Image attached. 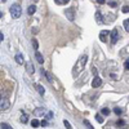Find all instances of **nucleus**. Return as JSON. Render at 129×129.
I'll list each match as a JSON object with an SVG mask.
<instances>
[{
    "instance_id": "obj_7",
    "label": "nucleus",
    "mask_w": 129,
    "mask_h": 129,
    "mask_svg": "<svg viewBox=\"0 0 129 129\" xmlns=\"http://www.w3.org/2000/svg\"><path fill=\"white\" fill-rule=\"evenodd\" d=\"M101 84H102L101 78H100V76H95V78L93 79V81H92V87H93V88H98V87H101Z\"/></svg>"
},
{
    "instance_id": "obj_11",
    "label": "nucleus",
    "mask_w": 129,
    "mask_h": 129,
    "mask_svg": "<svg viewBox=\"0 0 129 129\" xmlns=\"http://www.w3.org/2000/svg\"><path fill=\"white\" fill-rule=\"evenodd\" d=\"M35 88L38 89V92H39V94H40V95H44L45 89H44V87H43V85H40V84H35Z\"/></svg>"
},
{
    "instance_id": "obj_33",
    "label": "nucleus",
    "mask_w": 129,
    "mask_h": 129,
    "mask_svg": "<svg viewBox=\"0 0 129 129\" xmlns=\"http://www.w3.org/2000/svg\"><path fill=\"white\" fill-rule=\"evenodd\" d=\"M53 116V114L52 112H48V119H49V117H52Z\"/></svg>"
},
{
    "instance_id": "obj_16",
    "label": "nucleus",
    "mask_w": 129,
    "mask_h": 129,
    "mask_svg": "<svg viewBox=\"0 0 129 129\" xmlns=\"http://www.w3.org/2000/svg\"><path fill=\"white\" fill-rule=\"evenodd\" d=\"M35 12H36V7H35V5H30L28 9H27V13H28L30 16H32Z\"/></svg>"
},
{
    "instance_id": "obj_30",
    "label": "nucleus",
    "mask_w": 129,
    "mask_h": 129,
    "mask_svg": "<svg viewBox=\"0 0 129 129\" xmlns=\"http://www.w3.org/2000/svg\"><path fill=\"white\" fill-rule=\"evenodd\" d=\"M124 67H125L126 70H129V58L125 61V63H124Z\"/></svg>"
},
{
    "instance_id": "obj_20",
    "label": "nucleus",
    "mask_w": 129,
    "mask_h": 129,
    "mask_svg": "<svg viewBox=\"0 0 129 129\" xmlns=\"http://www.w3.org/2000/svg\"><path fill=\"white\" fill-rule=\"evenodd\" d=\"M114 112H115L116 115H121V114H123V110L120 109V107H115V109H114Z\"/></svg>"
},
{
    "instance_id": "obj_15",
    "label": "nucleus",
    "mask_w": 129,
    "mask_h": 129,
    "mask_svg": "<svg viewBox=\"0 0 129 129\" xmlns=\"http://www.w3.org/2000/svg\"><path fill=\"white\" fill-rule=\"evenodd\" d=\"M19 121H21V123H23V124L28 123V115H27V114H22V116H21Z\"/></svg>"
},
{
    "instance_id": "obj_34",
    "label": "nucleus",
    "mask_w": 129,
    "mask_h": 129,
    "mask_svg": "<svg viewBox=\"0 0 129 129\" xmlns=\"http://www.w3.org/2000/svg\"><path fill=\"white\" fill-rule=\"evenodd\" d=\"M2 40H3V34L0 32V43H2Z\"/></svg>"
},
{
    "instance_id": "obj_10",
    "label": "nucleus",
    "mask_w": 129,
    "mask_h": 129,
    "mask_svg": "<svg viewBox=\"0 0 129 129\" xmlns=\"http://www.w3.org/2000/svg\"><path fill=\"white\" fill-rule=\"evenodd\" d=\"M35 58L38 59L39 63H43V62H44V57H43V56H41V53L38 52V50H35Z\"/></svg>"
},
{
    "instance_id": "obj_29",
    "label": "nucleus",
    "mask_w": 129,
    "mask_h": 129,
    "mask_svg": "<svg viewBox=\"0 0 129 129\" xmlns=\"http://www.w3.org/2000/svg\"><path fill=\"white\" fill-rule=\"evenodd\" d=\"M40 125H41V126H48V121H47V120H41V121H40Z\"/></svg>"
},
{
    "instance_id": "obj_6",
    "label": "nucleus",
    "mask_w": 129,
    "mask_h": 129,
    "mask_svg": "<svg viewBox=\"0 0 129 129\" xmlns=\"http://www.w3.org/2000/svg\"><path fill=\"white\" fill-rule=\"evenodd\" d=\"M110 35V31L109 30H103V31H101L100 32V40L102 41V43H105L106 40H107V36Z\"/></svg>"
},
{
    "instance_id": "obj_13",
    "label": "nucleus",
    "mask_w": 129,
    "mask_h": 129,
    "mask_svg": "<svg viewBox=\"0 0 129 129\" xmlns=\"http://www.w3.org/2000/svg\"><path fill=\"white\" fill-rule=\"evenodd\" d=\"M14 59H16V62H17L18 64H22V63H23V56L19 54V53H18V54H16Z\"/></svg>"
},
{
    "instance_id": "obj_32",
    "label": "nucleus",
    "mask_w": 129,
    "mask_h": 129,
    "mask_svg": "<svg viewBox=\"0 0 129 129\" xmlns=\"http://www.w3.org/2000/svg\"><path fill=\"white\" fill-rule=\"evenodd\" d=\"M95 2L98 3V4H103V3H105V0H95Z\"/></svg>"
},
{
    "instance_id": "obj_26",
    "label": "nucleus",
    "mask_w": 129,
    "mask_h": 129,
    "mask_svg": "<svg viewBox=\"0 0 129 129\" xmlns=\"http://www.w3.org/2000/svg\"><path fill=\"white\" fill-rule=\"evenodd\" d=\"M32 45H34V49H35V50H38V48H39V44H38V40H36V39H34V40H32Z\"/></svg>"
},
{
    "instance_id": "obj_18",
    "label": "nucleus",
    "mask_w": 129,
    "mask_h": 129,
    "mask_svg": "<svg viewBox=\"0 0 129 129\" xmlns=\"http://www.w3.org/2000/svg\"><path fill=\"white\" fill-rule=\"evenodd\" d=\"M123 26H124L125 31H128V32H129V18H128V19H125L124 22H123Z\"/></svg>"
},
{
    "instance_id": "obj_31",
    "label": "nucleus",
    "mask_w": 129,
    "mask_h": 129,
    "mask_svg": "<svg viewBox=\"0 0 129 129\" xmlns=\"http://www.w3.org/2000/svg\"><path fill=\"white\" fill-rule=\"evenodd\" d=\"M109 5L110 7H116V3L115 2H111V3H109Z\"/></svg>"
},
{
    "instance_id": "obj_2",
    "label": "nucleus",
    "mask_w": 129,
    "mask_h": 129,
    "mask_svg": "<svg viewBox=\"0 0 129 129\" xmlns=\"http://www.w3.org/2000/svg\"><path fill=\"white\" fill-rule=\"evenodd\" d=\"M21 13H22V9H21L19 4H13L12 7H10V16H12L13 18H19Z\"/></svg>"
},
{
    "instance_id": "obj_12",
    "label": "nucleus",
    "mask_w": 129,
    "mask_h": 129,
    "mask_svg": "<svg viewBox=\"0 0 129 129\" xmlns=\"http://www.w3.org/2000/svg\"><path fill=\"white\" fill-rule=\"evenodd\" d=\"M41 74L45 75L49 83H53V81H54V79H53V76H52V74H49V72H47V71H44V70H41Z\"/></svg>"
},
{
    "instance_id": "obj_9",
    "label": "nucleus",
    "mask_w": 129,
    "mask_h": 129,
    "mask_svg": "<svg viewBox=\"0 0 129 129\" xmlns=\"http://www.w3.org/2000/svg\"><path fill=\"white\" fill-rule=\"evenodd\" d=\"M34 114H35L36 116H44L45 110L43 109V107H38V109H35V110H34Z\"/></svg>"
},
{
    "instance_id": "obj_21",
    "label": "nucleus",
    "mask_w": 129,
    "mask_h": 129,
    "mask_svg": "<svg viewBox=\"0 0 129 129\" xmlns=\"http://www.w3.org/2000/svg\"><path fill=\"white\" fill-rule=\"evenodd\" d=\"M116 125H117V126H120V128H123V126H125V121L120 119V120H117V121H116Z\"/></svg>"
},
{
    "instance_id": "obj_17",
    "label": "nucleus",
    "mask_w": 129,
    "mask_h": 129,
    "mask_svg": "<svg viewBox=\"0 0 129 129\" xmlns=\"http://www.w3.org/2000/svg\"><path fill=\"white\" fill-rule=\"evenodd\" d=\"M31 126L32 128H38V126H40V121L38 120V119H34L31 121Z\"/></svg>"
},
{
    "instance_id": "obj_28",
    "label": "nucleus",
    "mask_w": 129,
    "mask_h": 129,
    "mask_svg": "<svg viewBox=\"0 0 129 129\" xmlns=\"http://www.w3.org/2000/svg\"><path fill=\"white\" fill-rule=\"evenodd\" d=\"M63 124H64V126H66V129H72V128H71V124H70L67 120H63Z\"/></svg>"
},
{
    "instance_id": "obj_25",
    "label": "nucleus",
    "mask_w": 129,
    "mask_h": 129,
    "mask_svg": "<svg viewBox=\"0 0 129 129\" xmlns=\"http://www.w3.org/2000/svg\"><path fill=\"white\" fill-rule=\"evenodd\" d=\"M83 123H84V125H85V126H87V128H88V129H94V128H93V126H92V124H90V123H89V121H88V120H84V121H83Z\"/></svg>"
},
{
    "instance_id": "obj_37",
    "label": "nucleus",
    "mask_w": 129,
    "mask_h": 129,
    "mask_svg": "<svg viewBox=\"0 0 129 129\" xmlns=\"http://www.w3.org/2000/svg\"><path fill=\"white\" fill-rule=\"evenodd\" d=\"M34 2H39V0H34Z\"/></svg>"
},
{
    "instance_id": "obj_27",
    "label": "nucleus",
    "mask_w": 129,
    "mask_h": 129,
    "mask_svg": "<svg viewBox=\"0 0 129 129\" xmlns=\"http://www.w3.org/2000/svg\"><path fill=\"white\" fill-rule=\"evenodd\" d=\"M121 12L123 13H129V5H124L123 9H121Z\"/></svg>"
},
{
    "instance_id": "obj_1",
    "label": "nucleus",
    "mask_w": 129,
    "mask_h": 129,
    "mask_svg": "<svg viewBox=\"0 0 129 129\" xmlns=\"http://www.w3.org/2000/svg\"><path fill=\"white\" fill-rule=\"evenodd\" d=\"M87 61H88V56H87V54H84V56H81V57L79 58V61L76 62V64H75V69H74V70H75V74H79V72L84 69Z\"/></svg>"
},
{
    "instance_id": "obj_4",
    "label": "nucleus",
    "mask_w": 129,
    "mask_h": 129,
    "mask_svg": "<svg viewBox=\"0 0 129 129\" xmlns=\"http://www.w3.org/2000/svg\"><path fill=\"white\" fill-rule=\"evenodd\" d=\"M110 35H111V44H116L117 43V39H119V31H117V28H114L111 32H110Z\"/></svg>"
},
{
    "instance_id": "obj_23",
    "label": "nucleus",
    "mask_w": 129,
    "mask_h": 129,
    "mask_svg": "<svg viewBox=\"0 0 129 129\" xmlns=\"http://www.w3.org/2000/svg\"><path fill=\"white\" fill-rule=\"evenodd\" d=\"M95 120L98 121L100 124H102V123H103V119H102V116H101L100 114H97V115H95Z\"/></svg>"
},
{
    "instance_id": "obj_8",
    "label": "nucleus",
    "mask_w": 129,
    "mask_h": 129,
    "mask_svg": "<svg viewBox=\"0 0 129 129\" xmlns=\"http://www.w3.org/2000/svg\"><path fill=\"white\" fill-rule=\"evenodd\" d=\"M26 70H27V72H28L30 75L34 74L35 69H34V64H32V62H31V61H27V62H26Z\"/></svg>"
},
{
    "instance_id": "obj_36",
    "label": "nucleus",
    "mask_w": 129,
    "mask_h": 129,
    "mask_svg": "<svg viewBox=\"0 0 129 129\" xmlns=\"http://www.w3.org/2000/svg\"><path fill=\"white\" fill-rule=\"evenodd\" d=\"M2 2H3V3H5V2H7V0H2Z\"/></svg>"
},
{
    "instance_id": "obj_3",
    "label": "nucleus",
    "mask_w": 129,
    "mask_h": 129,
    "mask_svg": "<svg viewBox=\"0 0 129 129\" xmlns=\"http://www.w3.org/2000/svg\"><path fill=\"white\" fill-rule=\"evenodd\" d=\"M10 107V102L8 98H2L0 100V111H5Z\"/></svg>"
},
{
    "instance_id": "obj_22",
    "label": "nucleus",
    "mask_w": 129,
    "mask_h": 129,
    "mask_svg": "<svg viewBox=\"0 0 129 129\" xmlns=\"http://www.w3.org/2000/svg\"><path fill=\"white\" fill-rule=\"evenodd\" d=\"M0 128H2V129H13V128L10 126L9 124H5V123H3V124H0Z\"/></svg>"
},
{
    "instance_id": "obj_5",
    "label": "nucleus",
    "mask_w": 129,
    "mask_h": 129,
    "mask_svg": "<svg viewBox=\"0 0 129 129\" xmlns=\"http://www.w3.org/2000/svg\"><path fill=\"white\" fill-rule=\"evenodd\" d=\"M64 16L69 18V21H74L75 19V9L74 8H67L64 10Z\"/></svg>"
},
{
    "instance_id": "obj_24",
    "label": "nucleus",
    "mask_w": 129,
    "mask_h": 129,
    "mask_svg": "<svg viewBox=\"0 0 129 129\" xmlns=\"http://www.w3.org/2000/svg\"><path fill=\"white\" fill-rule=\"evenodd\" d=\"M54 2L57 3V4H59V5H62V4H67L70 0H54Z\"/></svg>"
},
{
    "instance_id": "obj_14",
    "label": "nucleus",
    "mask_w": 129,
    "mask_h": 129,
    "mask_svg": "<svg viewBox=\"0 0 129 129\" xmlns=\"http://www.w3.org/2000/svg\"><path fill=\"white\" fill-rule=\"evenodd\" d=\"M95 19H97V22H98V23L103 22V21H102V14H101L100 10H97V12H95Z\"/></svg>"
},
{
    "instance_id": "obj_35",
    "label": "nucleus",
    "mask_w": 129,
    "mask_h": 129,
    "mask_svg": "<svg viewBox=\"0 0 129 129\" xmlns=\"http://www.w3.org/2000/svg\"><path fill=\"white\" fill-rule=\"evenodd\" d=\"M0 18H3V13L2 12H0Z\"/></svg>"
},
{
    "instance_id": "obj_19",
    "label": "nucleus",
    "mask_w": 129,
    "mask_h": 129,
    "mask_svg": "<svg viewBox=\"0 0 129 129\" xmlns=\"http://www.w3.org/2000/svg\"><path fill=\"white\" fill-rule=\"evenodd\" d=\"M101 114H102V115H106V116H107V115H110V110L107 109V107H103V109L101 110Z\"/></svg>"
}]
</instances>
